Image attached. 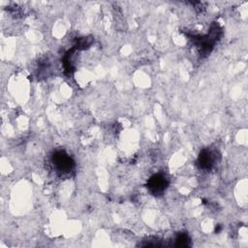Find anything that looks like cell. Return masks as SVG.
<instances>
[{
  "label": "cell",
  "mask_w": 248,
  "mask_h": 248,
  "mask_svg": "<svg viewBox=\"0 0 248 248\" xmlns=\"http://www.w3.org/2000/svg\"><path fill=\"white\" fill-rule=\"evenodd\" d=\"M52 164L56 171L61 173H68L74 168V161L64 151H57L52 156Z\"/></svg>",
  "instance_id": "obj_1"
},
{
  "label": "cell",
  "mask_w": 248,
  "mask_h": 248,
  "mask_svg": "<svg viewBox=\"0 0 248 248\" xmlns=\"http://www.w3.org/2000/svg\"><path fill=\"white\" fill-rule=\"evenodd\" d=\"M168 184L169 181L167 177L162 173H157L149 178L147 182V188L153 195L158 196L164 193V191L168 187Z\"/></svg>",
  "instance_id": "obj_2"
},
{
  "label": "cell",
  "mask_w": 248,
  "mask_h": 248,
  "mask_svg": "<svg viewBox=\"0 0 248 248\" xmlns=\"http://www.w3.org/2000/svg\"><path fill=\"white\" fill-rule=\"evenodd\" d=\"M216 161V157H215V153L204 149L201 152L199 159H198V165L200 166L201 169H204V170H210L213 165L215 164Z\"/></svg>",
  "instance_id": "obj_3"
},
{
  "label": "cell",
  "mask_w": 248,
  "mask_h": 248,
  "mask_svg": "<svg viewBox=\"0 0 248 248\" xmlns=\"http://www.w3.org/2000/svg\"><path fill=\"white\" fill-rule=\"evenodd\" d=\"M190 245V239L185 233H180L174 240V246L176 247H187Z\"/></svg>",
  "instance_id": "obj_4"
}]
</instances>
